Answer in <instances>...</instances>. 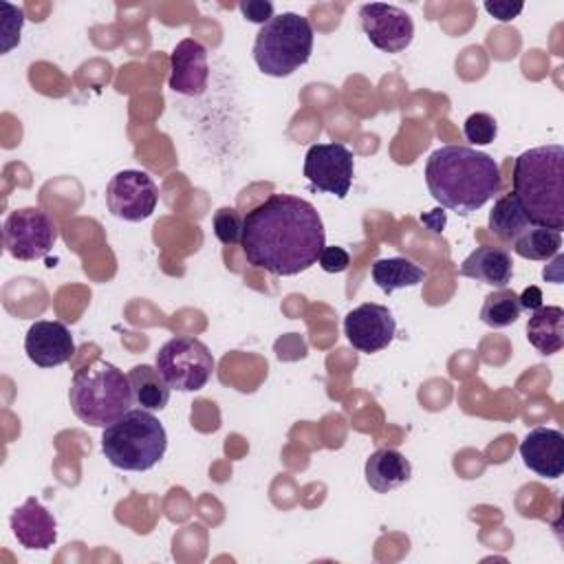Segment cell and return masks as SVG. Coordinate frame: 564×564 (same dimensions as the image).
I'll use <instances>...</instances> for the list:
<instances>
[{
	"mask_svg": "<svg viewBox=\"0 0 564 564\" xmlns=\"http://www.w3.org/2000/svg\"><path fill=\"white\" fill-rule=\"evenodd\" d=\"M242 256L278 278L308 271L326 247L317 209L293 194H271L242 218Z\"/></svg>",
	"mask_w": 564,
	"mask_h": 564,
	"instance_id": "cell-1",
	"label": "cell"
},
{
	"mask_svg": "<svg viewBox=\"0 0 564 564\" xmlns=\"http://www.w3.org/2000/svg\"><path fill=\"white\" fill-rule=\"evenodd\" d=\"M425 185L441 207L469 216L500 192L502 178L498 163L487 152L452 143L430 154Z\"/></svg>",
	"mask_w": 564,
	"mask_h": 564,
	"instance_id": "cell-2",
	"label": "cell"
},
{
	"mask_svg": "<svg viewBox=\"0 0 564 564\" xmlns=\"http://www.w3.org/2000/svg\"><path fill=\"white\" fill-rule=\"evenodd\" d=\"M511 185L533 225L564 229V148L560 143L538 145L516 156Z\"/></svg>",
	"mask_w": 564,
	"mask_h": 564,
	"instance_id": "cell-3",
	"label": "cell"
},
{
	"mask_svg": "<svg viewBox=\"0 0 564 564\" xmlns=\"http://www.w3.org/2000/svg\"><path fill=\"white\" fill-rule=\"evenodd\" d=\"M68 401L82 423L106 427L132 410L134 399L128 375L104 359H95L73 375Z\"/></svg>",
	"mask_w": 564,
	"mask_h": 564,
	"instance_id": "cell-4",
	"label": "cell"
},
{
	"mask_svg": "<svg viewBox=\"0 0 564 564\" xmlns=\"http://www.w3.org/2000/svg\"><path fill=\"white\" fill-rule=\"evenodd\" d=\"M167 449L163 423L143 408L128 410L115 423L104 427L101 452L108 463L123 471L152 469Z\"/></svg>",
	"mask_w": 564,
	"mask_h": 564,
	"instance_id": "cell-5",
	"label": "cell"
},
{
	"mask_svg": "<svg viewBox=\"0 0 564 564\" xmlns=\"http://www.w3.org/2000/svg\"><path fill=\"white\" fill-rule=\"evenodd\" d=\"M313 26L308 18L284 11L260 26L253 40V62L269 77H289L311 59Z\"/></svg>",
	"mask_w": 564,
	"mask_h": 564,
	"instance_id": "cell-6",
	"label": "cell"
},
{
	"mask_svg": "<svg viewBox=\"0 0 564 564\" xmlns=\"http://www.w3.org/2000/svg\"><path fill=\"white\" fill-rule=\"evenodd\" d=\"M154 366L172 390L196 392L212 379L216 361L200 339L178 335L159 348Z\"/></svg>",
	"mask_w": 564,
	"mask_h": 564,
	"instance_id": "cell-7",
	"label": "cell"
},
{
	"mask_svg": "<svg viewBox=\"0 0 564 564\" xmlns=\"http://www.w3.org/2000/svg\"><path fill=\"white\" fill-rule=\"evenodd\" d=\"M2 242L15 260H42L57 242L55 220L40 207L13 209L4 218Z\"/></svg>",
	"mask_w": 564,
	"mask_h": 564,
	"instance_id": "cell-8",
	"label": "cell"
},
{
	"mask_svg": "<svg viewBox=\"0 0 564 564\" xmlns=\"http://www.w3.org/2000/svg\"><path fill=\"white\" fill-rule=\"evenodd\" d=\"M156 203V183L143 170H121L106 185V205L121 220L141 223L154 214Z\"/></svg>",
	"mask_w": 564,
	"mask_h": 564,
	"instance_id": "cell-9",
	"label": "cell"
},
{
	"mask_svg": "<svg viewBox=\"0 0 564 564\" xmlns=\"http://www.w3.org/2000/svg\"><path fill=\"white\" fill-rule=\"evenodd\" d=\"M355 159L344 143H315L304 156V176L317 192L346 198L352 185Z\"/></svg>",
	"mask_w": 564,
	"mask_h": 564,
	"instance_id": "cell-10",
	"label": "cell"
},
{
	"mask_svg": "<svg viewBox=\"0 0 564 564\" xmlns=\"http://www.w3.org/2000/svg\"><path fill=\"white\" fill-rule=\"evenodd\" d=\"M359 22L370 44L383 53H401L412 44L414 22L401 7L386 2L361 4Z\"/></svg>",
	"mask_w": 564,
	"mask_h": 564,
	"instance_id": "cell-11",
	"label": "cell"
},
{
	"mask_svg": "<svg viewBox=\"0 0 564 564\" xmlns=\"http://www.w3.org/2000/svg\"><path fill=\"white\" fill-rule=\"evenodd\" d=\"M397 322L388 306L364 302L344 317V335L359 352H379L394 339Z\"/></svg>",
	"mask_w": 564,
	"mask_h": 564,
	"instance_id": "cell-12",
	"label": "cell"
},
{
	"mask_svg": "<svg viewBox=\"0 0 564 564\" xmlns=\"http://www.w3.org/2000/svg\"><path fill=\"white\" fill-rule=\"evenodd\" d=\"M209 79L207 48L194 37L181 40L170 55L167 86L178 95H203Z\"/></svg>",
	"mask_w": 564,
	"mask_h": 564,
	"instance_id": "cell-13",
	"label": "cell"
},
{
	"mask_svg": "<svg viewBox=\"0 0 564 564\" xmlns=\"http://www.w3.org/2000/svg\"><path fill=\"white\" fill-rule=\"evenodd\" d=\"M24 352L35 366L55 368L70 361L75 352V341L66 324L40 319L26 330Z\"/></svg>",
	"mask_w": 564,
	"mask_h": 564,
	"instance_id": "cell-14",
	"label": "cell"
},
{
	"mask_svg": "<svg viewBox=\"0 0 564 564\" xmlns=\"http://www.w3.org/2000/svg\"><path fill=\"white\" fill-rule=\"evenodd\" d=\"M527 469L542 478H560L564 471V434L553 427H535L520 443Z\"/></svg>",
	"mask_w": 564,
	"mask_h": 564,
	"instance_id": "cell-15",
	"label": "cell"
},
{
	"mask_svg": "<svg viewBox=\"0 0 564 564\" xmlns=\"http://www.w3.org/2000/svg\"><path fill=\"white\" fill-rule=\"evenodd\" d=\"M9 522L15 540L24 549L46 551L57 540V522L37 498H26L18 509H13Z\"/></svg>",
	"mask_w": 564,
	"mask_h": 564,
	"instance_id": "cell-16",
	"label": "cell"
},
{
	"mask_svg": "<svg viewBox=\"0 0 564 564\" xmlns=\"http://www.w3.org/2000/svg\"><path fill=\"white\" fill-rule=\"evenodd\" d=\"M460 275L494 289H505L513 275L511 253L502 247H478L463 260Z\"/></svg>",
	"mask_w": 564,
	"mask_h": 564,
	"instance_id": "cell-17",
	"label": "cell"
},
{
	"mask_svg": "<svg viewBox=\"0 0 564 564\" xmlns=\"http://www.w3.org/2000/svg\"><path fill=\"white\" fill-rule=\"evenodd\" d=\"M364 474L370 489L377 494H388L412 478V465L399 449L379 447L368 456Z\"/></svg>",
	"mask_w": 564,
	"mask_h": 564,
	"instance_id": "cell-18",
	"label": "cell"
},
{
	"mask_svg": "<svg viewBox=\"0 0 564 564\" xmlns=\"http://www.w3.org/2000/svg\"><path fill=\"white\" fill-rule=\"evenodd\" d=\"M527 339L540 355H555L564 348V308L540 306L527 322Z\"/></svg>",
	"mask_w": 564,
	"mask_h": 564,
	"instance_id": "cell-19",
	"label": "cell"
},
{
	"mask_svg": "<svg viewBox=\"0 0 564 564\" xmlns=\"http://www.w3.org/2000/svg\"><path fill=\"white\" fill-rule=\"evenodd\" d=\"M370 275H372V282L383 293L390 295L397 289H408V286L421 284L425 280V269L408 258L394 256V258H379L372 264Z\"/></svg>",
	"mask_w": 564,
	"mask_h": 564,
	"instance_id": "cell-20",
	"label": "cell"
},
{
	"mask_svg": "<svg viewBox=\"0 0 564 564\" xmlns=\"http://www.w3.org/2000/svg\"><path fill=\"white\" fill-rule=\"evenodd\" d=\"M128 379H130L132 399L139 408L152 412V410H163L167 405L172 388L165 383L156 366H148V364L134 366L128 372Z\"/></svg>",
	"mask_w": 564,
	"mask_h": 564,
	"instance_id": "cell-21",
	"label": "cell"
},
{
	"mask_svg": "<svg viewBox=\"0 0 564 564\" xmlns=\"http://www.w3.org/2000/svg\"><path fill=\"white\" fill-rule=\"evenodd\" d=\"M487 225H489V231H491L494 236H498V238L505 240V242H513V240H516L527 227H531L533 223L529 220V216H527V212L522 209V205H520V200L516 198V194L509 192V194L500 196V198L494 203V207H491V212H489Z\"/></svg>",
	"mask_w": 564,
	"mask_h": 564,
	"instance_id": "cell-22",
	"label": "cell"
},
{
	"mask_svg": "<svg viewBox=\"0 0 564 564\" xmlns=\"http://www.w3.org/2000/svg\"><path fill=\"white\" fill-rule=\"evenodd\" d=\"M513 251L527 260H551L562 249V231L531 225L513 242Z\"/></svg>",
	"mask_w": 564,
	"mask_h": 564,
	"instance_id": "cell-23",
	"label": "cell"
},
{
	"mask_svg": "<svg viewBox=\"0 0 564 564\" xmlns=\"http://www.w3.org/2000/svg\"><path fill=\"white\" fill-rule=\"evenodd\" d=\"M520 300L518 293L511 289H494L491 293L485 295L482 308H480V319L482 324L491 328H505L518 322L520 317Z\"/></svg>",
	"mask_w": 564,
	"mask_h": 564,
	"instance_id": "cell-24",
	"label": "cell"
},
{
	"mask_svg": "<svg viewBox=\"0 0 564 564\" xmlns=\"http://www.w3.org/2000/svg\"><path fill=\"white\" fill-rule=\"evenodd\" d=\"M214 236L223 245H240L242 238V216L234 207H220L216 209L212 218Z\"/></svg>",
	"mask_w": 564,
	"mask_h": 564,
	"instance_id": "cell-25",
	"label": "cell"
},
{
	"mask_svg": "<svg viewBox=\"0 0 564 564\" xmlns=\"http://www.w3.org/2000/svg\"><path fill=\"white\" fill-rule=\"evenodd\" d=\"M463 134L474 145H487L498 134V123L489 112H471L463 123Z\"/></svg>",
	"mask_w": 564,
	"mask_h": 564,
	"instance_id": "cell-26",
	"label": "cell"
},
{
	"mask_svg": "<svg viewBox=\"0 0 564 564\" xmlns=\"http://www.w3.org/2000/svg\"><path fill=\"white\" fill-rule=\"evenodd\" d=\"M317 264L326 273H341V271H346L350 267V256L341 247H324L319 258H317Z\"/></svg>",
	"mask_w": 564,
	"mask_h": 564,
	"instance_id": "cell-27",
	"label": "cell"
},
{
	"mask_svg": "<svg viewBox=\"0 0 564 564\" xmlns=\"http://www.w3.org/2000/svg\"><path fill=\"white\" fill-rule=\"evenodd\" d=\"M238 9L245 15V20L256 24H264L273 18V4L269 0H247V2H240Z\"/></svg>",
	"mask_w": 564,
	"mask_h": 564,
	"instance_id": "cell-28",
	"label": "cell"
},
{
	"mask_svg": "<svg viewBox=\"0 0 564 564\" xmlns=\"http://www.w3.org/2000/svg\"><path fill=\"white\" fill-rule=\"evenodd\" d=\"M482 7H485V11H487L489 15H494V18L500 20V22H511V20L518 18V15L522 13V9H524L522 2H507V0L485 2Z\"/></svg>",
	"mask_w": 564,
	"mask_h": 564,
	"instance_id": "cell-29",
	"label": "cell"
},
{
	"mask_svg": "<svg viewBox=\"0 0 564 564\" xmlns=\"http://www.w3.org/2000/svg\"><path fill=\"white\" fill-rule=\"evenodd\" d=\"M520 300V308H527V311H535L542 306V291L538 286H529L522 295H518Z\"/></svg>",
	"mask_w": 564,
	"mask_h": 564,
	"instance_id": "cell-30",
	"label": "cell"
}]
</instances>
